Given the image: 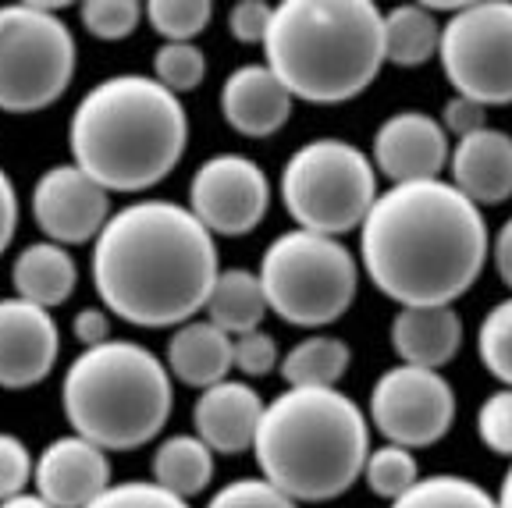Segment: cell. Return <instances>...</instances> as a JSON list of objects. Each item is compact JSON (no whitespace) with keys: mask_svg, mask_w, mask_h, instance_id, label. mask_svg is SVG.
Returning a JSON list of instances; mask_svg holds the SVG:
<instances>
[{"mask_svg":"<svg viewBox=\"0 0 512 508\" xmlns=\"http://www.w3.org/2000/svg\"><path fill=\"white\" fill-rule=\"evenodd\" d=\"M480 207L452 182L392 185L360 224V260L377 292L406 306H452L488 263Z\"/></svg>","mask_w":512,"mask_h":508,"instance_id":"1","label":"cell"},{"mask_svg":"<svg viewBox=\"0 0 512 508\" xmlns=\"http://www.w3.org/2000/svg\"><path fill=\"white\" fill-rule=\"evenodd\" d=\"M217 274L214 235L189 207L139 199L114 210L93 242L104 310L132 327H178L207 306Z\"/></svg>","mask_w":512,"mask_h":508,"instance_id":"2","label":"cell"},{"mask_svg":"<svg viewBox=\"0 0 512 508\" xmlns=\"http://www.w3.org/2000/svg\"><path fill=\"white\" fill-rule=\"evenodd\" d=\"M189 143V118L153 75H111L79 100L68 125L72 164L107 192H143L171 175Z\"/></svg>","mask_w":512,"mask_h":508,"instance_id":"3","label":"cell"},{"mask_svg":"<svg viewBox=\"0 0 512 508\" xmlns=\"http://www.w3.org/2000/svg\"><path fill=\"white\" fill-rule=\"evenodd\" d=\"M267 484L296 501H335L363 477L370 423L338 388H285L264 405L253 441Z\"/></svg>","mask_w":512,"mask_h":508,"instance_id":"4","label":"cell"},{"mask_svg":"<svg viewBox=\"0 0 512 508\" xmlns=\"http://www.w3.org/2000/svg\"><path fill=\"white\" fill-rule=\"evenodd\" d=\"M264 54L292 100L345 104L381 72L384 11L370 0H281Z\"/></svg>","mask_w":512,"mask_h":508,"instance_id":"5","label":"cell"},{"mask_svg":"<svg viewBox=\"0 0 512 508\" xmlns=\"http://www.w3.org/2000/svg\"><path fill=\"white\" fill-rule=\"evenodd\" d=\"M72 430L104 452H136L164 430L175 409L168 366L136 342L82 349L61 384Z\"/></svg>","mask_w":512,"mask_h":508,"instance_id":"6","label":"cell"},{"mask_svg":"<svg viewBox=\"0 0 512 508\" xmlns=\"http://www.w3.org/2000/svg\"><path fill=\"white\" fill-rule=\"evenodd\" d=\"M260 285L267 310L292 327H324L349 313L360 267L338 239L292 228L264 249Z\"/></svg>","mask_w":512,"mask_h":508,"instance_id":"7","label":"cell"},{"mask_svg":"<svg viewBox=\"0 0 512 508\" xmlns=\"http://www.w3.org/2000/svg\"><path fill=\"white\" fill-rule=\"evenodd\" d=\"M377 171L360 146L345 139H313L281 167V203L303 231L342 239L367 221Z\"/></svg>","mask_w":512,"mask_h":508,"instance_id":"8","label":"cell"},{"mask_svg":"<svg viewBox=\"0 0 512 508\" xmlns=\"http://www.w3.org/2000/svg\"><path fill=\"white\" fill-rule=\"evenodd\" d=\"M64 4L0 8V111L36 114L57 104L75 79V36L57 18Z\"/></svg>","mask_w":512,"mask_h":508,"instance_id":"9","label":"cell"},{"mask_svg":"<svg viewBox=\"0 0 512 508\" xmlns=\"http://www.w3.org/2000/svg\"><path fill=\"white\" fill-rule=\"evenodd\" d=\"M438 57L459 96L484 107L512 104V0L463 4L441 25Z\"/></svg>","mask_w":512,"mask_h":508,"instance_id":"10","label":"cell"},{"mask_svg":"<svg viewBox=\"0 0 512 508\" xmlns=\"http://www.w3.org/2000/svg\"><path fill=\"white\" fill-rule=\"evenodd\" d=\"M370 420L399 448H431L456 423V391L441 370L392 366L370 391Z\"/></svg>","mask_w":512,"mask_h":508,"instance_id":"11","label":"cell"},{"mask_svg":"<svg viewBox=\"0 0 512 508\" xmlns=\"http://www.w3.org/2000/svg\"><path fill=\"white\" fill-rule=\"evenodd\" d=\"M271 182L264 167L242 153H217L196 167L189 182V210L210 235L239 239L264 221Z\"/></svg>","mask_w":512,"mask_h":508,"instance_id":"12","label":"cell"},{"mask_svg":"<svg viewBox=\"0 0 512 508\" xmlns=\"http://www.w3.org/2000/svg\"><path fill=\"white\" fill-rule=\"evenodd\" d=\"M32 221L57 246H82L111 221V192L75 164L47 167L32 185Z\"/></svg>","mask_w":512,"mask_h":508,"instance_id":"13","label":"cell"},{"mask_svg":"<svg viewBox=\"0 0 512 508\" xmlns=\"http://www.w3.org/2000/svg\"><path fill=\"white\" fill-rule=\"evenodd\" d=\"M61 356V327L50 310L32 302L0 299V388L25 391L54 374Z\"/></svg>","mask_w":512,"mask_h":508,"instance_id":"14","label":"cell"},{"mask_svg":"<svg viewBox=\"0 0 512 508\" xmlns=\"http://www.w3.org/2000/svg\"><path fill=\"white\" fill-rule=\"evenodd\" d=\"M448 132L424 111H399L374 135V167L392 185L434 182L448 167Z\"/></svg>","mask_w":512,"mask_h":508,"instance_id":"15","label":"cell"},{"mask_svg":"<svg viewBox=\"0 0 512 508\" xmlns=\"http://www.w3.org/2000/svg\"><path fill=\"white\" fill-rule=\"evenodd\" d=\"M36 494L54 508H89L111 487V459L79 434L57 437L32 469Z\"/></svg>","mask_w":512,"mask_h":508,"instance_id":"16","label":"cell"},{"mask_svg":"<svg viewBox=\"0 0 512 508\" xmlns=\"http://www.w3.org/2000/svg\"><path fill=\"white\" fill-rule=\"evenodd\" d=\"M221 114L246 139H267L292 118V93L267 64H242L221 86Z\"/></svg>","mask_w":512,"mask_h":508,"instance_id":"17","label":"cell"},{"mask_svg":"<svg viewBox=\"0 0 512 508\" xmlns=\"http://www.w3.org/2000/svg\"><path fill=\"white\" fill-rule=\"evenodd\" d=\"M264 416V398L256 395L246 381H221L200 391L192 405V427L210 452L242 455L253 448L256 427Z\"/></svg>","mask_w":512,"mask_h":508,"instance_id":"18","label":"cell"},{"mask_svg":"<svg viewBox=\"0 0 512 508\" xmlns=\"http://www.w3.org/2000/svg\"><path fill=\"white\" fill-rule=\"evenodd\" d=\"M448 171L473 207H498L512 196V135L491 125L463 135L448 153Z\"/></svg>","mask_w":512,"mask_h":508,"instance_id":"19","label":"cell"},{"mask_svg":"<svg viewBox=\"0 0 512 508\" xmlns=\"http://www.w3.org/2000/svg\"><path fill=\"white\" fill-rule=\"evenodd\" d=\"M392 349L406 366L441 370L463 349V320L452 306H406L392 320Z\"/></svg>","mask_w":512,"mask_h":508,"instance_id":"20","label":"cell"},{"mask_svg":"<svg viewBox=\"0 0 512 508\" xmlns=\"http://www.w3.org/2000/svg\"><path fill=\"white\" fill-rule=\"evenodd\" d=\"M168 374L185 388L207 391L228 381L232 370V334H224L210 320H185L168 338Z\"/></svg>","mask_w":512,"mask_h":508,"instance_id":"21","label":"cell"},{"mask_svg":"<svg viewBox=\"0 0 512 508\" xmlns=\"http://www.w3.org/2000/svg\"><path fill=\"white\" fill-rule=\"evenodd\" d=\"M11 285L15 295L43 310H57L61 302L72 299L79 285V267L72 253L57 242H32L11 263Z\"/></svg>","mask_w":512,"mask_h":508,"instance_id":"22","label":"cell"},{"mask_svg":"<svg viewBox=\"0 0 512 508\" xmlns=\"http://www.w3.org/2000/svg\"><path fill=\"white\" fill-rule=\"evenodd\" d=\"M207 320L221 327L224 334H246L260 331V320L267 317V295L260 285V274L246 267H228L217 274L214 288L207 295Z\"/></svg>","mask_w":512,"mask_h":508,"instance_id":"23","label":"cell"},{"mask_svg":"<svg viewBox=\"0 0 512 508\" xmlns=\"http://www.w3.org/2000/svg\"><path fill=\"white\" fill-rule=\"evenodd\" d=\"M153 484L189 501L203 494L214 480V452L196 434H175L160 441L150 462Z\"/></svg>","mask_w":512,"mask_h":508,"instance_id":"24","label":"cell"},{"mask_svg":"<svg viewBox=\"0 0 512 508\" xmlns=\"http://www.w3.org/2000/svg\"><path fill=\"white\" fill-rule=\"evenodd\" d=\"M352 349L335 334H313L285 352L278 363L288 388H338L349 374Z\"/></svg>","mask_w":512,"mask_h":508,"instance_id":"25","label":"cell"},{"mask_svg":"<svg viewBox=\"0 0 512 508\" xmlns=\"http://www.w3.org/2000/svg\"><path fill=\"white\" fill-rule=\"evenodd\" d=\"M441 25L424 4H399L384 15V61L399 68H420L438 57Z\"/></svg>","mask_w":512,"mask_h":508,"instance_id":"26","label":"cell"},{"mask_svg":"<svg viewBox=\"0 0 512 508\" xmlns=\"http://www.w3.org/2000/svg\"><path fill=\"white\" fill-rule=\"evenodd\" d=\"M392 508H498L477 480L456 477V473H434V477L416 480Z\"/></svg>","mask_w":512,"mask_h":508,"instance_id":"27","label":"cell"},{"mask_svg":"<svg viewBox=\"0 0 512 508\" xmlns=\"http://www.w3.org/2000/svg\"><path fill=\"white\" fill-rule=\"evenodd\" d=\"M363 480H367L370 494L384 501H399L420 480V466H416V455L409 448L381 445L370 448L367 462H363Z\"/></svg>","mask_w":512,"mask_h":508,"instance_id":"28","label":"cell"},{"mask_svg":"<svg viewBox=\"0 0 512 508\" xmlns=\"http://www.w3.org/2000/svg\"><path fill=\"white\" fill-rule=\"evenodd\" d=\"M143 15L153 32L164 36V43H192V36H200L214 18V4L210 0H150Z\"/></svg>","mask_w":512,"mask_h":508,"instance_id":"29","label":"cell"},{"mask_svg":"<svg viewBox=\"0 0 512 508\" xmlns=\"http://www.w3.org/2000/svg\"><path fill=\"white\" fill-rule=\"evenodd\" d=\"M477 356L488 366V374L512 388V299L495 302L488 317L480 320Z\"/></svg>","mask_w":512,"mask_h":508,"instance_id":"30","label":"cell"},{"mask_svg":"<svg viewBox=\"0 0 512 508\" xmlns=\"http://www.w3.org/2000/svg\"><path fill=\"white\" fill-rule=\"evenodd\" d=\"M153 79L182 96L207 79V57L196 43H160L153 54Z\"/></svg>","mask_w":512,"mask_h":508,"instance_id":"31","label":"cell"},{"mask_svg":"<svg viewBox=\"0 0 512 508\" xmlns=\"http://www.w3.org/2000/svg\"><path fill=\"white\" fill-rule=\"evenodd\" d=\"M82 25H86L89 36L104 43L125 40L139 29V18H143V4L139 0H86L79 8Z\"/></svg>","mask_w":512,"mask_h":508,"instance_id":"32","label":"cell"},{"mask_svg":"<svg viewBox=\"0 0 512 508\" xmlns=\"http://www.w3.org/2000/svg\"><path fill=\"white\" fill-rule=\"evenodd\" d=\"M477 437L495 455L512 459V388H498L477 409Z\"/></svg>","mask_w":512,"mask_h":508,"instance_id":"33","label":"cell"},{"mask_svg":"<svg viewBox=\"0 0 512 508\" xmlns=\"http://www.w3.org/2000/svg\"><path fill=\"white\" fill-rule=\"evenodd\" d=\"M207 508H299L296 501L281 494L274 484H267L264 477H239L232 484H224L214 498L207 501Z\"/></svg>","mask_w":512,"mask_h":508,"instance_id":"34","label":"cell"},{"mask_svg":"<svg viewBox=\"0 0 512 508\" xmlns=\"http://www.w3.org/2000/svg\"><path fill=\"white\" fill-rule=\"evenodd\" d=\"M89 508H189V501L175 498L153 480H121L107 487Z\"/></svg>","mask_w":512,"mask_h":508,"instance_id":"35","label":"cell"},{"mask_svg":"<svg viewBox=\"0 0 512 508\" xmlns=\"http://www.w3.org/2000/svg\"><path fill=\"white\" fill-rule=\"evenodd\" d=\"M232 363L246 377H267L281 363L278 342L267 331H246L232 338Z\"/></svg>","mask_w":512,"mask_h":508,"instance_id":"36","label":"cell"},{"mask_svg":"<svg viewBox=\"0 0 512 508\" xmlns=\"http://www.w3.org/2000/svg\"><path fill=\"white\" fill-rule=\"evenodd\" d=\"M32 469H36V462H32L22 437L0 434V505L25 494V484L32 480Z\"/></svg>","mask_w":512,"mask_h":508,"instance_id":"37","label":"cell"},{"mask_svg":"<svg viewBox=\"0 0 512 508\" xmlns=\"http://www.w3.org/2000/svg\"><path fill=\"white\" fill-rule=\"evenodd\" d=\"M271 18H274V4H267V0H239V4H232V11H228V32H232L239 43L253 47V43L267 40Z\"/></svg>","mask_w":512,"mask_h":508,"instance_id":"38","label":"cell"},{"mask_svg":"<svg viewBox=\"0 0 512 508\" xmlns=\"http://www.w3.org/2000/svg\"><path fill=\"white\" fill-rule=\"evenodd\" d=\"M441 128L452 132L456 139L470 132H480V128H488V107L477 104V100H466V96H452L445 104V114H441Z\"/></svg>","mask_w":512,"mask_h":508,"instance_id":"39","label":"cell"},{"mask_svg":"<svg viewBox=\"0 0 512 508\" xmlns=\"http://www.w3.org/2000/svg\"><path fill=\"white\" fill-rule=\"evenodd\" d=\"M72 334L79 338L82 349H96V345L111 342V313L96 310V306L79 310V313H75V320H72Z\"/></svg>","mask_w":512,"mask_h":508,"instance_id":"40","label":"cell"},{"mask_svg":"<svg viewBox=\"0 0 512 508\" xmlns=\"http://www.w3.org/2000/svg\"><path fill=\"white\" fill-rule=\"evenodd\" d=\"M15 228H18V192H15L11 175L0 167V253L11 246Z\"/></svg>","mask_w":512,"mask_h":508,"instance_id":"41","label":"cell"},{"mask_svg":"<svg viewBox=\"0 0 512 508\" xmlns=\"http://www.w3.org/2000/svg\"><path fill=\"white\" fill-rule=\"evenodd\" d=\"M491 256H495V267H498V278L505 281V285L512 288V217L498 228L495 235V249H491Z\"/></svg>","mask_w":512,"mask_h":508,"instance_id":"42","label":"cell"},{"mask_svg":"<svg viewBox=\"0 0 512 508\" xmlns=\"http://www.w3.org/2000/svg\"><path fill=\"white\" fill-rule=\"evenodd\" d=\"M0 508H54L50 501H43L40 494H18V498L4 501Z\"/></svg>","mask_w":512,"mask_h":508,"instance_id":"43","label":"cell"},{"mask_svg":"<svg viewBox=\"0 0 512 508\" xmlns=\"http://www.w3.org/2000/svg\"><path fill=\"white\" fill-rule=\"evenodd\" d=\"M498 508H512V466L505 469V477H502V487H498Z\"/></svg>","mask_w":512,"mask_h":508,"instance_id":"44","label":"cell"}]
</instances>
